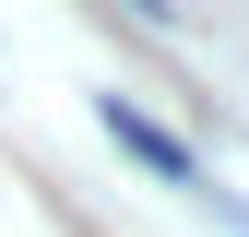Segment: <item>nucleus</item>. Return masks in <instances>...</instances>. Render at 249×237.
<instances>
[{"label":"nucleus","instance_id":"1","mask_svg":"<svg viewBox=\"0 0 249 237\" xmlns=\"http://www.w3.org/2000/svg\"><path fill=\"white\" fill-rule=\"evenodd\" d=\"M107 142H119V154H142L154 178H166V190H202L190 142H178V131H154V118H142V107H119V95H107Z\"/></svg>","mask_w":249,"mask_h":237}]
</instances>
